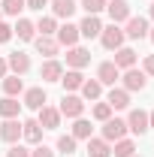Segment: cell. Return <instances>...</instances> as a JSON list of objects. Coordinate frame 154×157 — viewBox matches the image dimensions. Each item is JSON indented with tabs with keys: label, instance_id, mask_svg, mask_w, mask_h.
<instances>
[{
	"label": "cell",
	"instance_id": "cell-36",
	"mask_svg": "<svg viewBox=\"0 0 154 157\" xmlns=\"http://www.w3.org/2000/svg\"><path fill=\"white\" fill-rule=\"evenodd\" d=\"M30 157H55V151H52V148H45V145H37V148L30 151Z\"/></svg>",
	"mask_w": 154,
	"mask_h": 157
},
{
	"label": "cell",
	"instance_id": "cell-39",
	"mask_svg": "<svg viewBox=\"0 0 154 157\" xmlns=\"http://www.w3.org/2000/svg\"><path fill=\"white\" fill-rule=\"evenodd\" d=\"M142 73H145V76H154V55L145 58V70H142Z\"/></svg>",
	"mask_w": 154,
	"mask_h": 157
},
{
	"label": "cell",
	"instance_id": "cell-13",
	"mask_svg": "<svg viewBox=\"0 0 154 157\" xmlns=\"http://www.w3.org/2000/svg\"><path fill=\"white\" fill-rule=\"evenodd\" d=\"M79 42V27L76 24H64V27H58V45H67V48H73Z\"/></svg>",
	"mask_w": 154,
	"mask_h": 157
},
{
	"label": "cell",
	"instance_id": "cell-11",
	"mask_svg": "<svg viewBox=\"0 0 154 157\" xmlns=\"http://www.w3.org/2000/svg\"><path fill=\"white\" fill-rule=\"evenodd\" d=\"M6 63H9V70H12L15 76H24V73L30 70V58H27L24 52H12V55L6 58Z\"/></svg>",
	"mask_w": 154,
	"mask_h": 157
},
{
	"label": "cell",
	"instance_id": "cell-41",
	"mask_svg": "<svg viewBox=\"0 0 154 157\" xmlns=\"http://www.w3.org/2000/svg\"><path fill=\"white\" fill-rule=\"evenodd\" d=\"M148 127H154V112H148Z\"/></svg>",
	"mask_w": 154,
	"mask_h": 157
},
{
	"label": "cell",
	"instance_id": "cell-10",
	"mask_svg": "<svg viewBox=\"0 0 154 157\" xmlns=\"http://www.w3.org/2000/svg\"><path fill=\"white\" fill-rule=\"evenodd\" d=\"M127 130H133V133H145L148 130V112H142V109H133L130 118H127Z\"/></svg>",
	"mask_w": 154,
	"mask_h": 157
},
{
	"label": "cell",
	"instance_id": "cell-42",
	"mask_svg": "<svg viewBox=\"0 0 154 157\" xmlns=\"http://www.w3.org/2000/svg\"><path fill=\"white\" fill-rule=\"evenodd\" d=\"M148 36H151V42H154V30H151V33H148Z\"/></svg>",
	"mask_w": 154,
	"mask_h": 157
},
{
	"label": "cell",
	"instance_id": "cell-37",
	"mask_svg": "<svg viewBox=\"0 0 154 157\" xmlns=\"http://www.w3.org/2000/svg\"><path fill=\"white\" fill-rule=\"evenodd\" d=\"M24 6H27V9H37V12H42V9L48 6V0H24Z\"/></svg>",
	"mask_w": 154,
	"mask_h": 157
},
{
	"label": "cell",
	"instance_id": "cell-44",
	"mask_svg": "<svg viewBox=\"0 0 154 157\" xmlns=\"http://www.w3.org/2000/svg\"><path fill=\"white\" fill-rule=\"evenodd\" d=\"M0 15H3V9H0Z\"/></svg>",
	"mask_w": 154,
	"mask_h": 157
},
{
	"label": "cell",
	"instance_id": "cell-26",
	"mask_svg": "<svg viewBox=\"0 0 154 157\" xmlns=\"http://www.w3.org/2000/svg\"><path fill=\"white\" fill-rule=\"evenodd\" d=\"M100 94H103V85L100 82H82V97L85 100H100Z\"/></svg>",
	"mask_w": 154,
	"mask_h": 157
},
{
	"label": "cell",
	"instance_id": "cell-25",
	"mask_svg": "<svg viewBox=\"0 0 154 157\" xmlns=\"http://www.w3.org/2000/svg\"><path fill=\"white\" fill-rule=\"evenodd\" d=\"M18 109H21V103L15 97H3V100H0V115H3V118H15Z\"/></svg>",
	"mask_w": 154,
	"mask_h": 157
},
{
	"label": "cell",
	"instance_id": "cell-38",
	"mask_svg": "<svg viewBox=\"0 0 154 157\" xmlns=\"http://www.w3.org/2000/svg\"><path fill=\"white\" fill-rule=\"evenodd\" d=\"M9 39H12V27L0 21V42H9Z\"/></svg>",
	"mask_w": 154,
	"mask_h": 157
},
{
	"label": "cell",
	"instance_id": "cell-7",
	"mask_svg": "<svg viewBox=\"0 0 154 157\" xmlns=\"http://www.w3.org/2000/svg\"><path fill=\"white\" fill-rule=\"evenodd\" d=\"M106 9H109V18H112V24L130 18V3H127V0H112V3H106Z\"/></svg>",
	"mask_w": 154,
	"mask_h": 157
},
{
	"label": "cell",
	"instance_id": "cell-32",
	"mask_svg": "<svg viewBox=\"0 0 154 157\" xmlns=\"http://www.w3.org/2000/svg\"><path fill=\"white\" fill-rule=\"evenodd\" d=\"M91 115H94L97 121H109V118H112V106H109V103H97Z\"/></svg>",
	"mask_w": 154,
	"mask_h": 157
},
{
	"label": "cell",
	"instance_id": "cell-35",
	"mask_svg": "<svg viewBox=\"0 0 154 157\" xmlns=\"http://www.w3.org/2000/svg\"><path fill=\"white\" fill-rule=\"evenodd\" d=\"M6 157H30V151H27V148H21V145H12V148L6 151Z\"/></svg>",
	"mask_w": 154,
	"mask_h": 157
},
{
	"label": "cell",
	"instance_id": "cell-14",
	"mask_svg": "<svg viewBox=\"0 0 154 157\" xmlns=\"http://www.w3.org/2000/svg\"><path fill=\"white\" fill-rule=\"evenodd\" d=\"M103 33V24H100V18L97 15H88V18L79 24V36H88V39H94Z\"/></svg>",
	"mask_w": 154,
	"mask_h": 157
},
{
	"label": "cell",
	"instance_id": "cell-43",
	"mask_svg": "<svg viewBox=\"0 0 154 157\" xmlns=\"http://www.w3.org/2000/svg\"><path fill=\"white\" fill-rule=\"evenodd\" d=\"M151 18H154V3H151Z\"/></svg>",
	"mask_w": 154,
	"mask_h": 157
},
{
	"label": "cell",
	"instance_id": "cell-2",
	"mask_svg": "<svg viewBox=\"0 0 154 157\" xmlns=\"http://www.w3.org/2000/svg\"><path fill=\"white\" fill-rule=\"evenodd\" d=\"M100 39H103V45H106L109 52H118V48L124 45V30H121L118 24H109V27H103Z\"/></svg>",
	"mask_w": 154,
	"mask_h": 157
},
{
	"label": "cell",
	"instance_id": "cell-20",
	"mask_svg": "<svg viewBox=\"0 0 154 157\" xmlns=\"http://www.w3.org/2000/svg\"><path fill=\"white\" fill-rule=\"evenodd\" d=\"M112 154V148H109V142L106 139H88V157H109Z\"/></svg>",
	"mask_w": 154,
	"mask_h": 157
},
{
	"label": "cell",
	"instance_id": "cell-30",
	"mask_svg": "<svg viewBox=\"0 0 154 157\" xmlns=\"http://www.w3.org/2000/svg\"><path fill=\"white\" fill-rule=\"evenodd\" d=\"M37 30H39V36H52V33H58V21L52 15H45V18H39Z\"/></svg>",
	"mask_w": 154,
	"mask_h": 157
},
{
	"label": "cell",
	"instance_id": "cell-24",
	"mask_svg": "<svg viewBox=\"0 0 154 157\" xmlns=\"http://www.w3.org/2000/svg\"><path fill=\"white\" fill-rule=\"evenodd\" d=\"M82 82H85V76H82L79 70H67V73L60 76V85H64L67 91H76V88H82Z\"/></svg>",
	"mask_w": 154,
	"mask_h": 157
},
{
	"label": "cell",
	"instance_id": "cell-3",
	"mask_svg": "<svg viewBox=\"0 0 154 157\" xmlns=\"http://www.w3.org/2000/svg\"><path fill=\"white\" fill-rule=\"evenodd\" d=\"M58 112H60V115H67V118H82V112H85V100L67 94V97L60 100V109H58Z\"/></svg>",
	"mask_w": 154,
	"mask_h": 157
},
{
	"label": "cell",
	"instance_id": "cell-1",
	"mask_svg": "<svg viewBox=\"0 0 154 157\" xmlns=\"http://www.w3.org/2000/svg\"><path fill=\"white\" fill-rule=\"evenodd\" d=\"M124 133H127V121H121V118L103 121V139L106 142H118V139H124Z\"/></svg>",
	"mask_w": 154,
	"mask_h": 157
},
{
	"label": "cell",
	"instance_id": "cell-16",
	"mask_svg": "<svg viewBox=\"0 0 154 157\" xmlns=\"http://www.w3.org/2000/svg\"><path fill=\"white\" fill-rule=\"evenodd\" d=\"M112 63H115L118 70H130V67L136 63V52L127 48V45H121V48L115 52V60H112Z\"/></svg>",
	"mask_w": 154,
	"mask_h": 157
},
{
	"label": "cell",
	"instance_id": "cell-21",
	"mask_svg": "<svg viewBox=\"0 0 154 157\" xmlns=\"http://www.w3.org/2000/svg\"><path fill=\"white\" fill-rule=\"evenodd\" d=\"M52 12H55L58 18L70 21V15L76 12V0H52Z\"/></svg>",
	"mask_w": 154,
	"mask_h": 157
},
{
	"label": "cell",
	"instance_id": "cell-31",
	"mask_svg": "<svg viewBox=\"0 0 154 157\" xmlns=\"http://www.w3.org/2000/svg\"><path fill=\"white\" fill-rule=\"evenodd\" d=\"M0 9H3L6 15H15V18H18V12H21V9H27V6H24V0H3Z\"/></svg>",
	"mask_w": 154,
	"mask_h": 157
},
{
	"label": "cell",
	"instance_id": "cell-29",
	"mask_svg": "<svg viewBox=\"0 0 154 157\" xmlns=\"http://www.w3.org/2000/svg\"><path fill=\"white\" fill-rule=\"evenodd\" d=\"M133 151H136V145L130 142V139H118L115 148H112V154H115V157H133Z\"/></svg>",
	"mask_w": 154,
	"mask_h": 157
},
{
	"label": "cell",
	"instance_id": "cell-34",
	"mask_svg": "<svg viewBox=\"0 0 154 157\" xmlns=\"http://www.w3.org/2000/svg\"><path fill=\"white\" fill-rule=\"evenodd\" d=\"M82 6L88 9V15H97L100 9H106V0H82Z\"/></svg>",
	"mask_w": 154,
	"mask_h": 157
},
{
	"label": "cell",
	"instance_id": "cell-5",
	"mask_svg": "<svg viewBox=\"0 0 154 157\" xmlns=\"http://www.w3.org/2000/svg\"><path fill=\"white\" fill-rule=\"evenodd\" d=\"M145 85H148V76H145L142 70H133V67H130V70L124 73V91H142Z\"/></svg>",
	"mask_w": 154,
	"mask_h": 157
},
{
	"label": "cell",
	"instance_id": "cell-22",
	"mask_svg": "<svg viewBox=\"0 0 154 157\" xmlns=\"http://www.w3.org/2000/svg\"><path fill=\"white\" fill-rule=\"evenodd\" d=\"M21 136L37 145L39 139H42V127H39V121H24V124H21Z\"/></svg>",
	"mask_w": 154,
	"mask_h": 157
},
{
	"label": "cell",
	"instance_id": "cell-40",
	"mask_svg": "<svg viewBox=\"0 0 154 157\" xmlns=\"http://www.w3.org/2000/svg\"><path fill=\"white\" fill-rule=\"evenodd\" d=\"M6 70H9V63H6V60H3V58H0V78H3V76H6Z\"/></svg>",
	"mask_w": 154,
	"mask_h": 157
},
{
	"label": "cell",
	"instance_id": "cell-33",
	"mask_svg": "<svg viewBox=\"0 0 154 157\" xmlns=\"http://www.w3.org/2000/svg\"><path fill=\"white\" fill-rule=\"evenodd\" d=\"M58 151H64V154H76V139H73V136H60L58 139Z\"/></svg>",
	"mask_w": 154,
	"mask_h": 157
},
{
	"label": "cell",
	"instance_id": "cell-27",
	"mask_svg": "<svg viewBox=\"0 0 154 157\" xmlns=\"http://www.w3.org/2000/svg\"><path fill=\"white\" fill-rule=\"evenodd\" d=\"M91 121H85V118H76V124H73V139H91Z\"/></svg>",
	"mask_w": 154,
	"mask_h": 157
},
{
	"label": "cell",
	"instance_id": "cell-19",
	"mask_svg": "<svg viewBox=\"0 0 154 157\" xmlns=\"http://www.w3.org/2000/svg\"><path fill=\"white\" fill-rule=\"evenodd\" d=\"M106 103H109L112 109H127V106H130V91H124V88H112Z\"/></svg>",
	"mask_w": 154,
	"mask_h": 157
},
{
	"label": "cell",
	"instance_id": "cell-15",
	"mask_svg": "<svg viewBox=\"0 0 154 157\" xmlns=\"http://www.w3.org/2000/svg\"><path fill=\"white\" fill-rule=\"evenodd\" d=\"M39 76H42V82H60V76H64V67H60L58 60H45L42 63V70H39Z\"/></svg>",
	"mask_w": 154,
	"mask_h": 157
},
{
	"label": "cell",
	"instance_id": "cell-23",
	"mask_svg": "<svg viewBox=\"0 0 154 157\" xmlns=\"http://www.w3.org/2000/svg\"><path fill=\"white\" fill-rule=\"evenodd\" d=\"M3 91H6V97H18L21 91H24L21 76H3Z\"/></svg>",
	"mask_w": 154,
	"mask_h": 157
},
{
	"label": "cell",
	"instance_id": "cell-28",
	"mask_svg": "<svg viewBox=\"0 0 154 157\" xmlns=\"http://www.w3.org/2000/svg\"><path fill=\"white\" fill-rule=\"evenodd\" d=\"M33 30H37V24H30L27 18H18V24L12 27V33H18V39H33Z\"/></svg>",
	"mask_w": 154,
	"mask_h": 157
},
{
	"label": "cell",
	"instance_id": "cell-12",
	"mask_svg": "<svg viewBox=\"0 0 154 157\" xmlns=\"http://www.w3.org/2000/svg\"><path fill=\"white\" fill-rule=\"evenodd\" d=\"M124 36H130V39H142V36H148V21L142 18H127V30H124Z\"/></svg>",
	"mask_w": 154,
	"mask_h": 157
},
{
	"label": "cell",
	"instance_id": "cell-18",
	"mask_svg": "<svg viewBox=\"0 0 154 157\" xmlns=\"http://www.w3.org/2000/svg\"><path fill=\"white\" fill-rule=\"evenodd\" d=\"M33 45H37V52L39 55H45V58H55L58 55V39H52V36H37L33 39Z\"/></svg>",
	"mask_w": 154,
	"mask_h": 157
},
{
	"label": "cell",
	"instance_id": "cell-17",
	"mask_svg": "<svg viewBox=\"0 0 154 157\" xmlns=\"http://www.w3.org/2000/svg\"><path fill=\"white\" fill-rule=\"evenodd\" d=\"M45 91H42V88H30V91H24V106H27V109H42V106H45Z\"/></svg>",
	"mask_w": 154,
	"mask_h": 157
},
{
	"label": "cell",
	"instance_id": "cell-9",
	"mask_svg": "<svg viewBox=\"0 0 154 157\" xmlns=\"http://www.w3.org/2000/svg\"><path fill=\"white\" fill-rule=\"evenodd\" d=\"M37 121H39V127H42V130H55V127L60 124V112H58V109H52V106H42Z\"/></svg>",
	"mask_w": 154,
	"mask_h": 157
},
{
	"label": "cell",
	"instance_id": "cell-8",
	"mask_svg": "<svg viewBox=\"0 0 154 157\" xmlns=\"http://www.w3.org/2000/svg\"><path fill=\"white\" fill-rule=\"evenodd\" d=\"M18 136H21V121L6 118V121L0 124V139H3V142H18Z\"/></svg>",
	"mask_w": 154,
	"mask_h": 157
},
{
	"label": "cell",
	"instance_id": "cell-6",
	"mask_svg": "<svg viewBox=\"0 0 154 157\" xmlns=\"http://www.w3.org/2000/svg\"><path fill=\"white\" fill-rule=\"evenodd\" d=\"M88 63H91V52H88V48H79V45H73V48L67 52V67L82 70V67H88Z\"/></svg>",
	"mask_w": 154,
	"mask_h": 157
},
{
	"label": "cell",
	"instance_id": "cell-4",
	"mask_svg": "<svg viewBox=\"0 0 154 157\" xmlns=\"http://www.w3.org/2000/svg\"><path fill=\"white\" fill-rule=\"evenodd\" d=\"M121 78V70H118L112 60H106V63H100V70H97V82L100 85H112L115 88V82Z\"/></svg>",
	"mask_w": 154,
	"mask_h": 157
}]
</instances>
